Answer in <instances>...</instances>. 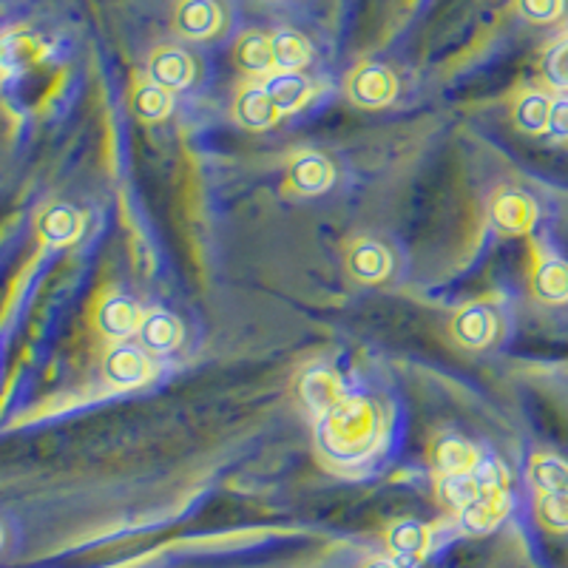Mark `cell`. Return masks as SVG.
<instances>
[{
    "label": "cell",
    "mask_w": 568,
    "mask_h": 568,
    "mask_svg": "<svg viewBox=\"0 0 568 568\" xmlns=\"http://www.w3.org/2000/svg\"><path fill=\"white\" fill-rule=\"evenodd\" d=\"M174 27L187 40L213 38L222 27V12L216 0H180L174 12Z\"/></svg>",
    "instance_id": "obj_8"
},
{
    "label": "cell",
    "mask_w": 568,
    "mask_h": 568,
    "mask_svg": "<svg viewBox=\"0 0 568 568\" xmlns=\"http://www.w3.org/2000/svg\"><path fill=\"white\" fill-rule=\"evenodd\" d=\"M517 9L531 23H551L562 14V0H517Z\"/></svg>",
    "instance_id": "obj_29"
},
{
    "label": "cell",
    "mask_w": 568,
    "mask_h": 568,
    "mask_svg": "<svg viewBox=\"0 0 568 568\" xmlns=\"http://www.w3.org/2000/svg\"><path fill=\"white\" fill-rule=\"evenodd\" d=\"M262 85H265L267 98L276 105L278 114L298 111L313 94L311 80L304 78L302 71H273V74L262 80Z\"/></svg>",
    "instance_id": "obj_13"
},
{
    "label": "cell",
    "mask_w": 568,
    "mask_h": 568,
    "mask_svg": "<svg viewBox=\"0 0 568 568\" xmlns=\"http://www.w3.org/2000/svg\"><path fill=\"white\" fill-rule=\"evenodd\" d=\"M546 134H549L555 142H568V94L551 100Z\"/></svg>",
    "instance_id": "obj_30"
},
{
    "label": "cell",
    "mask_w": 568,
    "mask_h": 568,
    "mask_svg": "<svg viewBox=\"0 0 568 568\" xmlns=\"http://www.w3.org/2000/svg\"><path fill=\"white\" fill-rule=\"evenodd\" d=\"M233 116L240 120V125L251 131H262V129H271L276 123L278 111L276 105L271 103L267 98V91L262 83H247L242 85L240 94H236V103H233Z\"/></svg>",
    "instance_id": "obj_14"
},
{
    "label": "cell",
    "mask_w": 568,
    "mask_h": 568,
    "mask_svg": "<svg viewBox=\"0 0 568 568\" xmlns=\"http://www.w3.org/2000/svg\"><path fill=\"white\" fill-rule=\"evenodd\" d=\"M531 293L546 304H566L568 302V262L540 253L535 258L531 271Z\"/></svg>",
    "instance_id": "obj_12"
},
{
    "label": "cell",
    "mask_w": 568,
    "mask_h": 568,
    "mask_svg": "<svg viewBox=\"0 0 568 568\" xmlns=\"http://www.w3.org/2000/svg\"><path fill=\"white\" fill-rule=\"evenodd\" d=\"M387 551L400 568H415L429 551V529L418 520H395L387 529Z\"/></svg>",
    "instance_id": "obj_7"
},
{
    "label": "cell",
    "mask_w": 568,
    "mask_h": 568,
    "mask_svg": "<svg viewBox=\"0 0 568 568\" xmlns=\"http://www.w3.org/2000/svg\"><path fill=\"white\" fill-rule=\"evenodd\" d=\"M40 54H43V45L29 32H12L3 40V69H7V74L27 71L29 65L38 63Z\"/></svg>",
    "instance_id": "obj_25"
},
{
    "label": "cell",
    "mask_w": 568,
    "mask_h": 568,
    "mask_svg": "<svg viewBox=\"0 0 568 568\" xmlns=\"http://www.w3.org/2000/svg\"><path fill=\"white\" fill-rule=\"evenodd\" d=\"M535 515L542 529L562 535L568 531V495H537Z\"/></svg>",
    "instance_id": "obj_27"
},
{
    "label": "cell",
    "mask_w": 568,
    "mask_h": 568,
    "mask_svg": "<svg viewBox=\"0 0 568 568\" xmlns=\"http://www.w3.org/2000/svg\"><path fill=\"white\" fill-rule=\"evenodd\" d=\"M395 91H398L395 74L378 63L358 65L347 80V98L362 109H382L393 103Z\"/></svg>",
    "instance_id": "obj_3"
},
{
    "label": "cell",
    "mask_w": 568,
    "mask_h": 568,
    "mask_svg": "<svg viewBox=\"0 0 568 568\" xmlns=\"http://www.w3.org/2000/svg\"><path fill=\"white\" fill-rule=\"evenodd\" d=\"M529 480L537 495H568V464L557 455H535L529 464Z\"/></svg>",
    "instance_id": "obj_21"
},
{
    "label": "cell",
    "mask_w": 568,
    "mask_h": 568,
    "mask_svg": "<svg viewBox=\"0 0 568 568\" xmlns=\"http://www.w3.org/2000/svg\"><path fill=\"white\" fill-rule=\"evenodd\" d=\"M233 60L240 65L245 74L251 78H262L273 74V43L271 38L258 32H245L240 40H236V49H233Z\"/></svg>",
    "instance_id": "obj_20"
},
{
    "label": "cell",
    "mask_w": 568,
    "mask_h": 568,
    "mask_svg": "<svg viewBox=\"0 0 568 568\" xmlns=\"http://www.w3.org/2000/svg\"><path fill=\"white\" fill-rule=\"evenodd\" d=\"M273 43V65L276 71H302L311 63V43L307 38L293 29H282L271 38Z\"/></svg>",
    "instance_id": "obj_22"
},
{
    "label": "cell",
    "mask_w": 568,
    "mask_h": 568,
    "mask_svg": "<svg viewBox=\"0 0 568 568\" xmlns=\"http://www.w3.org/2000/svg\"><path fill=\"white\" fill-rule=\"evenodd\" d=\"M384 415L369 398L347 395L316 424V446L324 460L336 466L367 464L382 446Z\"/></svg>",
    "instance_id": "obj_1"
},
{
    "label": "cell",
    "mask_w": 568,
    "mask_h": 568,
    "mask_svg": "<svg viewBox=\"0 0 568 568\" xmlns=\"http://www.w3.org/2000/svg\"><path fill=\"white\" fill-rule=\"evenodd\" d=\"M364 568H400L393 557H378V560H369Z\"/></svg>",
    "instance_id": "obj_31"
},
{
    "label": "cell",
    "mask_w": 568,
    "mask_h": 568,
    "mask_svg": "<svg viewBox=\"0 0 568 568\" xmlns=\"http://www.w3.org/2000/svg\"><path fill=\"white\" fill-rule=\"evenodd\" d=\"M149 78L156 85H162V89L180 91L194 80V60H191L187 52L176 49V45H162V49L151 54Z\"/></svg>",
    "instance_id": "obj_11"
},
{
    "label": "cell",
    "mask_w": 568,
    "mask_h": 568,
    "mask_svg": "<svg viewBox=\"0 0 568 568\" xmlns=\"http://www.w3.org/2000/svg\"><path fill=\"white\" fill-rule=\"evenodd\" d=\"M298 395H302L304 407L311 409L316 418L327 415L329 409L338 407L347 395H344L342 382L329 369H307L298 378Z\"/></svg>",
    "instance_id": "obj_10"
},
{
    "label": "cell",
    "mask_w": 568,
    "mask_h": 568,
    "mask_svg": "<svg viewBox=\"0 0 568 568\" xmlns=\"http://www.w3.org/2000/svg\"><path fill=\"white\" fill-rule=\"evenodd\" d=\"M38 233L40 242L49 247L74 245L80 240V233H83V216L69 205H52L49 211L40 213Z\"/></svg>",
    "instance_id": "obj_17"
},
{
    "label": "cell",
    "mask_w": 568,
    "mask_h": 568,
    "mask_svg": "<svg viewBox=\"0 0 568 568\" xmlns=\"http://www.w3.org/2000/svg\"><path fill=\"white\" fill-rule=\"evenodd\" d=\"M142 313L136 311V304L129 296H111L100 298L98 307H94V327L103 338L109 342H123V338L140 333Z\"/></svg>",
    "instance_id": "obj_5"
},
{
    "label": "cell",
    "mask_w": 568,
    "mask_h": 568,
    "mask_svg": "<svg viewBox=\"0 0 568 568\" xmlns=\"http://www.w3.org/2000/svg\"><path fill=\"white\" fill-rule=\"evenodd\" d=\"M171 105H174L171 91L156 85L154 80L136 85L134 98H131V111L140 116L142 123H160V120H165L171 114Z\"/></svg>",
    "instance_id": "obj_24"
},
{
    "label": "cell",
    "mask_w": 568,
    "mask_h": 568,
    "mask_svg": "<svg viewBox=\"0 0 568 568\" xmlns=\"http://www.w3.org/2000/svg\"><path fill=\"white\" fill-rule=\"evenodd\" d=\"M438 500L449 511L458 515L464 506H469L471 500H478L480 489L471 478V471H460V475H438Z\"/></svg>",
    "instance_id": "obj_26"
},
{
    "label": "cell",
    "mask_w": 568,
    "mask_h": 568,
    "mask_svg": "<svg viewBox=\"0 0 568 568\" xmlns=\"http://www.w3.org/2000/svg\"><path fill=\"white\" fill-rule=\"evenodd\" d=\"M136 336H140L142 349H149V353H174L182 342V324L180 318L171 316V313L151 311L142 316L140 333H136Z\"/></svg>",
    "instance_id": "obj_18"
},
{
    "label": "cell",
    "mask_w": 568,
    "mask_h": 568,
    "mask_svg": "<svg viewBox=\"0 0 568 568\" xmlns=\"http://www.w3.org/2000/svg\"><path fill=\"white\" fill-rule=\"evenodd\" d=\"M287 185L304 196L324 194L333 185V165L318 151H302L287 162Z\"/></svg>",
    "instance_id": "obj_6"
},
{
    "label": "cell",
    "mask_w": 568,
    "mask_h": 568,
    "mask_svg": "<svg viewBox=\"0 0 568 568\" xmlns=\"http://www.w3.org/2000/svg\"><path fill=\"white\" fill-rule=\"evenodd\" d=\"M471 478L478 484L480 495H506V469L497 460H478V466L471 469Z\"/></svg>",
    "instance_id": "obj_28"
},
{
    "label": "cell",
    "mask_w": 568,
    "mask_h": 568,
    "mask_svg": "<svg viewBox=\"0 0 568 568\" xmlns=\"http://www.w3.org/2000/svg\"><path fill=\"white\" fill-rule=\"evenodd\" d=\"M549 94H542V91H526V94L517 98L511 116H515V125L524 131V134H542L546 125H549Z\"/></svg>",
    "instance_id": "obj_23"
},
{
    "label": "cell",
    "mask_w": 568,
    "mask_h": 568,
    "mask_svg": "<svg viewBox=\"0 0 568 568\" xmlns=\"http://www.w3.org/2000/svg\"><path fill=\"white\" fill-rule=\"evenodd\" d=\"M478 449L458 435H440L433 444V466L438 475H460L478 466Z\"/></svg>",
    "instance_id": "obj_19"
},
{
    "label": "cell",
    "mask_w": 568,
    "mask_h": 568,
    "mask_svg": "<svg viewBox=\"0 0 568 568\" xmlns=\"http://www.w3.org/2000/svg\"><path fill=\"white\" fill-rule=\"evenodd\" d=\"M151 373H154V364L149 358V349L136 347V344H114L103 358V375L111 387H140V384L149 382Z\"/></svg>",
    "instance_id": "obj_2"
},
{
    "label": "cell",
    "mask_w": 568,
    "mask_h": 568,
    "mask_svg": "<svg viewBox=\"0 0 568 568\" xmlns=\"http://www.w3.org/2000/svg\"><path fill=\"white\" fill-rule=\"evenodd\" d=\"M491 225L506 236H526L537 222V205L524 191H500L489 207Z\"/></svg>",
    "instance_id": "obj_4"
},
{
    "label": "cell",
    "mask_w": 568,
    "mask_h": 568,
    "mask_svg": "<svg viewBox=\"0 0 568 568\" xmlns=\"http://www.w3.org/2000/svg\"><path fill=\"white\" fill-rule=\"evenodd\" d=\"M347 271L355 282L378 284L389 276V251L375 240H358L347 247Z\"/></svg>",
    "instance_id": "obj_9"
},
{
    "label": "cell",
    "mask_w": 568,
    "mask_h": 568,
    "mask_svg": "<svg viewBox=\"0 0 568 568\" xmlns=\"http://www.w3.org/2000/svg\"><path fill=\"white\" fill-rule=\"evenodd\" d=\"M506 511H509V497L506 495H480L478 500H471L469 506L458 511V526L469 537L489 535L504 520Z\"/></svg>",
    "instance_id": "obj_15"
},
{
    "label": "cell",
    "mask_w": 568,
    "mask_h": 568,
    "mask_svg": "<svg viewBox=\"0 0 568 568\" xmlns=\"http://www.w3.org/2000/svg\"><path fill=\"white\" fill-rule=\"evenodd\" d=\"M495 316L486 304H466L464 311L453 318V336L455 342L469 349H484L495 338Z\"/></svg>",
    "instance_id": "obj_16"
}]
</instances>
